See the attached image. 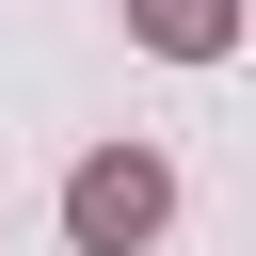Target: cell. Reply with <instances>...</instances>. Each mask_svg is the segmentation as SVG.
Listing matches in <instances>:
<instances>
[{"label":"cell","mask_w":256,"mask_h":256,"mask_svg":"<svg viewBox=\"0 0 256 256\" xmlns=\"http://www.w3.org/2000/svg\"><path fill=\"white\" fill-rule=\"evenodd\" d=\"M160 224H176V176H160L144 144H96V160L64 176V240H80V256H144Z\"/></svg>","instance_id":"6da1fadb"},{"label":"cell","mask_w":256,"mask_h":256,"mask_svg":"<svg viewBox=\"0 0 256 256\" xmlns=\"http://www.w3.org/2000/svg\"><path fill=\"white\" fill-rule=\"evenodd\" d=\"M128 32H144L160 64H224V48H240V0H128Z\"/></svg>","instance_id":"7a4b0ae2"}]
</instances>
